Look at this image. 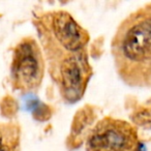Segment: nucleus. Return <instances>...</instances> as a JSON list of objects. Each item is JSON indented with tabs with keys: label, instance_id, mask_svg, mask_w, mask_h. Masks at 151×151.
Segmentation results:
<instances>
[{
	"label": "nucleus",
	"instance_id": "obj_1",
	"mask_svg": "<svg viewBox=\"0 0 151 151\" xmlns=\"http://www.w3.org/2000/svg\"><path fill=\"white\" fill-rule=\"evenodd\" d=\"M36 27L49 73L61 97L68 104L77 103L85 94L93 73L88 31L65 11L46 13L38 18Z\"/></svg>",
	"mask_w": 151,
	"mask_h": 151
},
{
	"label": "nucleus",
	"instance_id": "obj_2",
	"mask_svg": "<svg viewBox=\"0 0 151 151\" xmlns=\"http://www.w3.org/2000/svg\"><path fill=\"white\" fill-rule=\"evenodd\" d=\"M111 53L124 84L134 88L151 87V2L120 23L112 38Z\"/></svg>",
	"mask_w": 151,
	"mask_h": 151
},
{
	"label": "nucleus",
	"instance_id": "obj_3",
	"mask_svg": "<svg viewBox=\"0 0 151 151\" xmlns=\"http://www.w3.org/2000/svg\"><path fill=\"white\" fill-rule=\"evenodd\" d=\"M86 151H141L137 128L122 119L105 117L86 138Z\"/></svg>",
	"mask_w": 151,
	"mask_h": 151
},
{
	"label": "nucleus",
	"instance_id": "obj_4",
	"mask_svg": "<svg viewBox=\"0 0 151 151\" xmlns=\"http://www.w3.org/2000/svg\"><path fill=\"white\" fill-rule=\"evenodd\" d=\"M45 60L35 40L26 37L18 44L14 52L11 75L14 87L24 92L35 90L42 84Z\"/></svg>",
	"mask_w": 151,
	"mask_h": 151
},
{
	"label": "nucleus",
	"instance_id": "obj_5",
	"mask_svg": "<svg viewBox=\"0 0 151 151\" xmlns=\"http://www.w3.org/2000/svg\"><path fill=\"white\" fill-rule=\"evenodd\" d=\"M95 118L96 115L94 110L90 107H84L77 112L68 138V145L71 148L79 147L82 142H84L92 129V124L95 121Z\"/></svg>",
	"mask_w": 151,
	"mask_h": 151
},
{
	"label": "nucleus",
	"instance_id": "obj_6",
	"mask_svg": "<svg viewBox=\"0 0 151 151\" xmlns=\"http://www.w3.org/2000/svg\"><path fill=\"white\" fill-rule=\"evenodd\" d=\"M19 128L14 124L0 125V151H16L19 145Z\"/></svg>",
	"mask_w": 151,
	"mask_h": 151
},
{
	"label": "nucleus",
	"instance_id": "obj_7",
	"mask_svg": "<svg viewBox=\"0 0 151 151\" xmlns=\"http://www.w3.org/2000/svg\"><path fill=\"white\" fill-rule=\"evenodd\" d=\"M132 121L145 128H151V107L142 108L134 112Z\"/></svg>",
	"mask_w": 151,
	"mask_h": 151
}]
</instances>
